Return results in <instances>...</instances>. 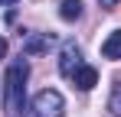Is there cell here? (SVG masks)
I'll list each match as a JSON object with an SVG mask.
<instances>
[{"mask_svg":"<svg viewBox=\"0 0 121 117\" xmlns=\"http://www.w3.org/2000/svg\"><path fill=\"white\" fill-rule=\"evenodd\" d=\"M26 78H30V62L20 55L7 68V78H3V114L7 117H20L23 114V104H26Z\"/></svg>","mask_w":121,"mask_h":117,"instance_id":"obj_1","label":"cell"},{"mask_svg":"<svg viewBox=\"0 0 121 117\" xmlns=\"http://www.w3.org/2000/svg\"><path fill=\"white\" fill-rule=\"evenodd\" d=\"M65 114V98L56 88H46L33 98V117H62Z\"/></svg>","mask_w":121,"mask_h":117,"instance_id":"obj_2","label":"cell"},{"mask_svg":"<svg viewBox=\"0 0 121 117\" xmlns=\"http://www.w3.org/2000/svg\"><path fill=\"white\" fill-rule=\"evenodd\" d=\"M79 58H82V52H79L75 42H62V52H59V75H62V78H72V75H75V68L82 65Z\"/></svg>","mask_w":121,"mask_h":117,"instance_id":"obj_3","label":"cell"},{"mask_svg":"<svg viewBox=\"0 0 121 117\" xmlns=\"http://www.w3.org/2000/svg\"><path fill=\"white\" fill-rule=\"evenodd\" d=\"M49 42H52V33H33V36H26L23 55H39V52L49 49Z\"/></svg>","mask_w":121,"mask_h":117,"instance_id":"obj_4","label":"cell"},{"mask_svg":"<svg viewBox=\"0 0 121 117\" xmlns=\"http://www.w3.org/2000/svg\"><path fill=\"white\" fill-rule=\"evenodd\" d=\"M72 81L79 85L82 91H92V88L98 85V72H95L92 65H79V68H75V75H72Z\"/></svg>","mask_w":121,"mask_h":117,"instance_id":"obj_5","label":"cell"},{"mask_svg":"<svg viewBox=\"0 0 121 117\" xmlns=\"http://www.w3.org/2000/svg\"><path fill=\"white\" fill-rule=\"evenodd\" d=\"M101 55L105 58H121V29H115L111 36L101 42Z\"/></svg>","mask_w":121,"mask_h":117,"instance_id":"obj_6","label":"cell"},{"mask_svg":"<svg viewBox=\"0 0 121 117\" xmlns=\"http://www.w3.org/2000/svg\"><path fill=\"white\" fill-rule=\"evenodd\" d=\"M59 16L65 20V23L79 20L82 16V0H62V3H59Z\"/></svg>","mask_w":121,"mask_h":117,"instance_id":"obj_7","label":"cell"},{"mask_svg":"<svg viewBox=\"0 0 121 117\" xmlns=\"http://www.w3.org/2000/svg\"><path fill=\"white\" fill-rule=\"evenodd\" d=\"M108 107H111V114H121V88L115 91V98H111V104H108Z\"/></svg>","mask_w":121,"mask_h":117,"instance_id":"obj_8","label":"cell"},{"mask_svg":"<svg viewBox=\"0 0 121 117\" xmlns=\"http://www.w3.org/2000/svg\"><path fill=\"white\" fill-rule=\"evenodd\" d=\"M98 3H101V7H105V10H115V7H118L121 0H98Z\"/></svg>","mask_w":121,"mask_h":117,"instance_id":"obj_9","label":"cell"},{"mask_svg":"<svg viewBox=\"0 0 121 117\" xmlns=\"http://www.w3.org/2000/svg\"><path fill=\"white\" fill-rule=\"evenodd\" d=\"M3 55H7V39L0 36V58H3Z\"/></svg>","mask_w":121,"mask_h":117,"instance_id":"obj_10","label":"cell"},{"mask_svg":"<svg viewBox=\"0 0 121 117\" xmlns=\"http://www.w3.org/2000/svg\"><path fill=\"white\" fill-rule=\"evenodd\" d=\"M13 3H17V0H0V7H13Z\"/></svg>","mask_w":121,"mask_h":117,"instance_id":"obj_11","label":"cell"}]
</instances>
